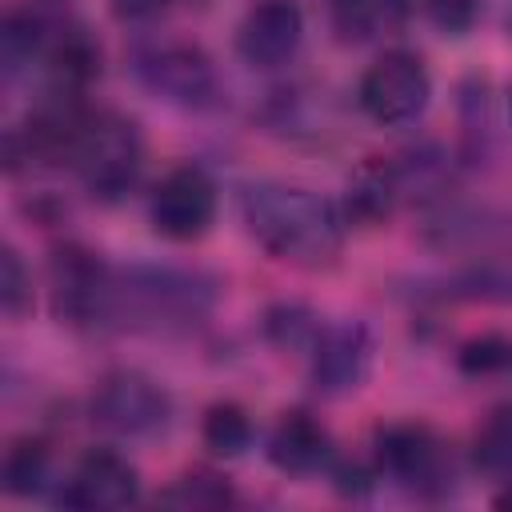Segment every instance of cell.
Listing matches in <instances>:
<instances>
[{
    "instance_id": "cell-1",
    "label": "cell",
    "mask_w": 512,
    "mask_h": 512,
    "mask_svg": "<svg viewBox=\"0 0 512 512\" xmlns=\"http://www.w3.org/2000/svg\"><path fill=\"white\" fill-rule=\"evenodd\" d=\"M244 224L264 252L296 268H324L344 244V216L312 188L264 180L244 192Z\"/></svg>"
},
{
    "instance_id": "cell-2",
    "label": "cell",
    "mask_w": 512,
    "mask_h": 512,
    "mask_svg": "<svg viewBox=\"0 0 512 512\" xmlns=\"http://www.w3.org/2000/svg\"><path fill=\"white\" fill-rule=\"evenodd\" d=\"M212 280L176 268H128L112 272L108 324H132L152 332L192 328L212 308Z\"/></svg>"
},
{
    "instance_id": "cell-3",
    "label": "cell",
    "mask_w": 512,
    "mask_h": 512,
    "mask_svg": "<svg viewBox=\"0 0 512 512\" xmlns=\"http://www.w3.org/2000/svg\"><path fill=\"white\" fill-rule=\"evenodd\" d=\"M68 160L80 176V184L100 196V200H116L124 196L136 176H140V160H144V144L140 132L128 116L120 112H88L72 136Z\"/></svg>"
},
{
    "instance_id": "cell-4",
    "label": "cell",
    "mask_w": 512,
    "mask_h": 512,
    "mask_svg": "<svg viewBox=\"0 0 512 512\" xmlns=\"http://www.w3.org/2000/svg\"><path fill=\"white\" fill-rule=\"evenodd\" d=\"M376 456H380V468L420 492V496H432V492H444L448 480H452V452L444 444V436L420 420H404V424H388L380 428L376 436Z\"/></svg>"
},
{
    "instance_id": "cell-5",
    "label": "cell",
    "mask_w": 512,
    "mask_h": 512,
    "mask_svg": "<svg viewBox=\"0 0 512 512\" xmlns=\"http://www.w3.org/2000/svg\"><path fill=\"white\" fill-rule=\"evenodd\" d=\"M168 416H172L168 392L136 368L104 376L92 396V420L100 428H108L112 436H128V440L156 436V432H164Z\"/></svg>"
},
{
    "instance_id": "cell-6",
    "label": "cell",
    "mask_w": 512,
    "mask_h": 512,
    "mask_svg": "<svg viewBox=\"0 0 512 512\" xmlns=\"http://www.w3.org/2000/svg\"><path fill=\"white\" fill-rule=\"evenodd\" d=\"M432 96V80L420 56L384 52L360 80V108L376 124H412Z\"/></svg>"
},
{
    "instance_id": "cell-7",
    "label": "cell",
    "mask_w": 512,
    "mask_h": 512,
    "mask_svg": "<svg viewBox=\"0 0 512 512\" xmlns=\"http://www.w3.org/2000/svg\"><path fill=\"white\" fill-rule=\"evenodd\" d=\"M148 216H152V228L164 240H176V244L200 240L216 220V184H212V176L200 164L172 168L156 184V192L148 200Z\"/></svg>"
},
{
    "instance_id": "cell-8",
    "label": "cell",
    "mask_w": 512,
    "mask_h": 512,
    "mask_svg": "<svg viewBox=\"0 0 512 512\" xmlns=\"http://www.w3.org/2000/svg\"><path fill=\"white\" fill-rule=\"evenodd\" d=\"M112 272L80 248H60L52 260V308L68 324H108Z\"/></svg>"
},
{
    "instance_id": "cell-9",
    "label": "cell",
    "mask_w": 512,
    "mask_h": 512,
    "mask_svg": "<svg viewBox=\"0 0 512 512\" xmlns=\"http://www.w3.org/2000/svg\"><path fill=\"white\" fill-rule=\"evenodd\" d=\"M140 80L180 108H208L216 100V68L196 44H164L144 52Z\"/></svg>"
},
{
    "instance_id": "cell-10",
    "label": "cell",
    "mask_w": 512,
    "mask_h": 512,
    "mask_svg": "<svg viewBox=\"0 0 512 512\" xmlns=\"http://www.w3.org/2000/svg\"><path fill=\"white\" fill-rule=\"evenodd\" d=\"M300 40H304V12L296 0H256L236 28V52L252 68L288 64Z\"/></svg>"
},
{
    "instance_id": "cell-11",
    "label": "cell",
    "mask_w": 512,
    "mask_h": 512,
    "mask_svg": "<svg viewBox=\"0 0 512 512\" xmlns=\"http://www.w3.org/2000/svg\"><path fill=\"white\" fill-rule=\"evenodd\" d=\"M140 496V476L132 468L128 456H120L116 448H92L80 456V464L72 468L60 500L68 508H88V512H112V508H128Z\"/></svg>"
},
{
    "instance_id": "cell-12",
    "label": "cell",
    "mask_w": 512,
    "mask_h": 512,
    "mask_svg": "<svg viewBox=\"0 0 512 512\" xmlns=\"http://www.w3.org/2000/svg\"><path fill=\"white\" fill-rule=\"evenodd\" d=\"M308 352H312V384L324 396H344V392L360 388L372 368V336L356 320L320 328V336Z\"/></svg>"
},
{
    "instance_id": "cell-13",
    "label": "cell",
    "mask_w": 512,
    "mask_h": 512,
    "mask_svg": "<svg viewBox=\"0 0 512 512\" xmlns=\"http://www.w3.org/2000/svg\"><path fill=\"white\" fill-rule=\"evenodd\" d=\"M268 460L288 476H312V472L328 468L332 436L324 432V424L316 416H308L304 408H292L276 420V428L268 436Z\"/></svg>"
},
{
    "instance_id": "cell-14",
    "label": "cell",
    "mask_w": 512,
    "mask_h": 512,
    "mask_svg": "<svg viewBox=\"0 0 512 512\" xmlns=\"http://www.w3.org/2000/svg\"><path fill=\"white\" fill-rule=\"evenodd\" d=\"M332 28L344 40H376L408 20L412 0H324Z\"/></svg>"
},
{
    "instance_id": "cell-15",
    "label": "cell",
    "mask_w": 512,
    "mask_h": 512,
    "mask_svg": "<svg viewBox=\"0 0 512 512\" xmlns=\"http://www.w3.org/2000/svg\"><path fill=\"white\" fill-rule=\"evenodd\" d=\"M400 176H396V164L388 160H368L356 168V176L348 180V216L364 220V224H376L384 220L396 200H400Z\"/></svg>"
},
{
    "instance_id": "cell-16",
    "label": "cell",
    "mask_w": 512,
    "mask_h": 512,
    "mask_svg": "<svg viewBox=\"0 0 512 512\" xmlns=\"http://www.w3.org/2000/svg\"><path fill=\"white\" fill-rule=\"evenodd\" d=\"M48 484V448L40 440H16L4 456V488L12 496H36Z\"/></svg>"
},
{
    "instance_id": "cell-17",
    "label": "cell",
    "mask_w": 512,
    "mask_h": 512,
    "mask_svg": "<svg viewBox=\"0 0 512 512\" xmlns=\"http://www.w3.org/2000/svg\"><path fill=\"white\" fill-rule=\"evenodd\" d=\"M204 444L216 456H240L252 444V420L236 404H212L204 416Z\"/></svg>"
},
{
    "instance_id": "cell-18",
    "label": "cell",
    "mask_w": 512,
    "mask_h": 512,
    "mask_svg": "<svg viewBox=\"0 0 512 512\" xmlns=\"http://www.w3.org/2000/svg\"><path fill=\"white\" fill-rule=\"evenodd\" d=\"M160 504H168V508H224V504H232V488L216 472H184L172 488L160 492Z\"/></svg>"
},
{
    "instance_id": "cell-19",
    "label": "cell",
    "mask_w": 512,
    "mask_h": 512,
    "mask_svg": "<svg viewBox=\"0 0 512 512\" xmlns=\"http://www.w3.org/2000/svg\"><path fill=\"white\" fill-rule=\"evenodd\" d=\"M456 364L464 376H504V372H512V336H504V332L472 336L456 352Z\"/></svg>"
},
{
    "instance_id": "cell-20",
    "label": "cell",
    "mask_w": 512,
    "mask_h": 512,
    "mask_svg": "<svg viewBox=\"0 0 512 512\" xmlns=\"http://www.w3.org/2000/svg\"><path fill=\"white\" fill-rule=\"evenodd\" d=\"M476 464L484 472H512V404L492 412L476 432Z\"/></svg>"
},
{
    "instance_id": "cell-21",
    "label": "cell",
    "mask_w": 512,
    "mask_h": 512,
    "mask_svg": "<svg viewBox=\"0 0 512 512\" xmlns=\"http://www.w3.org/2000/svg\"><path fill=\"white\" fill-rule=\"evenodd\" d=\"M268 336L280 348H312L320 336V320L300 304H280L268 312Z\"/></svg>"
},
{
    "instance_id": "cell-22",
    "label": "cell",
    "mask_w": 512,
    "mask_h": 512,
    "mask_svg": "<svg viewBox=\"0 0 512 512\" xmlns=\"http://www.w3.org/2000/svg\"><path fill=\"white\" fill-rule=\"evenodd\" d=\"M28 300H32V280H28L16 248H4L0 252V304L8 316H20L28 308Z\"/></svg>"
},
{
    "instance_id": "cell-23",
    "label": "cell",
    "mask_w": 512,
    "mask_h": 512,
    "mask_svg": "<svg viewBox=\"0 0 512 512\" xmlns=\"http://www.w3.org/2000/svg\"><path fill=\"white\" fill-rule=\"evenodd\" d=\"M420 8L448 36H464L480 16V0H420Z\"/></svg>"
},
{
    "instance_id": "cell-24",
    "label": "cell",
    "mask_w": 512,
    "mask_h": 512,
    "mask_svg": "<svg viewBox=\"0 0 512 512\" xmlns=\"http://www.w3.org/2000/svg\"><path fill=\"white\" fill-rule=\"evenodd\" d=\"M112 8H116V16H124V20H148V16H156L160 8H168V0H112Z\"/></svg>"
},
{
    "instance_id": "cell-25",
    "label": "cell",
    "mask_w": 512,
    "mask_h": 512,
    "mask_svg": "<svg viewBox=\"0 0 512 512\" xmlns=\"http://www.w3.org/2000/svg\"><path fill=\"white\" fill-rule=\"evenodd\" d=\"M496 508H512V488H508V492H500V496H496Z\"/></svg>"
}]
</instances>
